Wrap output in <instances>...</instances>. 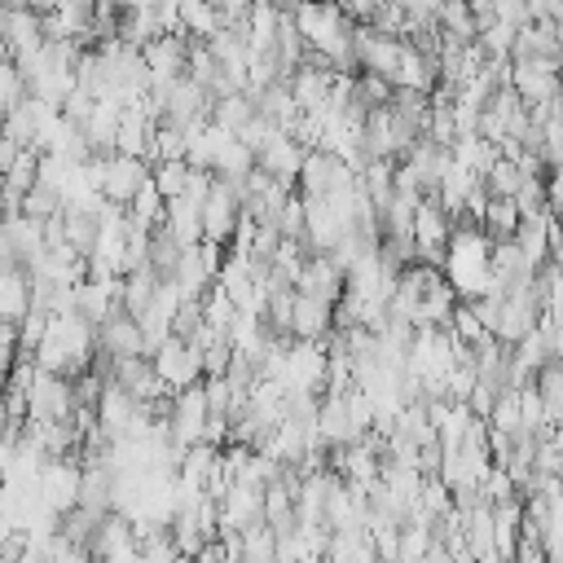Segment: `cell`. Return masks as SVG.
I'll return each mask as SVG.
<instances>
[{
	"label": "cell",
	"mask_w": 563,
	"mask_h": 563,
	"mask_svg": "<svg viewBox=\"0 0 563 563\" xmlns=\"http://www.w3.org/2000/svg\"><path fill=\"white\" fill-rule=\"evenodd\" d=\"M150 365H154V374H158V383L176 396V391H185V387H198L202 383V352L194 347V343H185V339H167L154 356H150Z\"/></svg>",
	"instance_id": "cell-1"
},
{
	"label": "cell",
	"mask_w": 563,
	"mask_h": 563,
	"mask_svg": "<svg viewBox=\"0 0 563 563\" xmlns=\"http://www.w3.org/2000/svg\"><path fill=\"white\" fill-rule=\"evenodd\" d=\"M303 154H308V150H303L295 136L273 132V136L255 150V172H264L268 180H277V185H286V189H295L299 167H303Z\"/></svg>",
	"instance_id": "cell-2"
},
{
	"label": "cell",
	"mask_w": 563,
	"mask_h": 563,
	"mask_svg": "<svg viewBox=\"0 0 563 563\" xmlns=\"http://www.w3.org/2000/svg\"><path fill=\"white\" fill-rule=\"evenodd\" d=\"M356 172L343 163V158H334L330 150H308L303 154V167H299V198H325V194H334L343 180H352Z\"/></svg>",
	"instance_id": "cell-3"
},
{
	"label": "cell",
	"mask_w": 563,
	"mask_h": 563,
	"mask_svg": "<svg viewBox=\"0 0 563 563\" xmlns=\"http://www.w3.org/2000/svg\"><path fill=\"white\" fill-rule=\"evenodd\" d=\"M295 290L334 308V303L343 299V290H347V277L334 268V260H330V255H303L299 277H295Z\"/></svg>",
	"instance_id": "cell-4"
},
{
	"label": "cell",
	"mask_w": 563,
	"mask_h": 563,
	"mask_svg": "<svg viewBox=\"0 0 563 563\" xmlns=\"http://www.w3.org/2000/svg\"><path fill=\"white\" fill-rule=\"evenodd\" d=\"M97 352L110 356V361H136L145 356V343H141V325L128 317V312H114L97 325Z\"/></svg>",
	"instance_id": "cell-5"
},
{
	"label": "cell",
	"mask_w": 563,
	"mask_h": 563,
	"mask_svg": "<svg viewBox=\"0 0 563 563\" xmlns=\"http://www.w3.org/2000/svg\"><path fill=\"white\" fill-rule=\"evenodd\" d=\"M158 229H163L176 246H198V242H202V207L189 202V198H176V202H167Z\"/></svg>",
	"instance_id": "cell-6"
},
{
	"label": "cell",
	"mask_w": 563,
	"mask_h": 563,
	"mask_svg": "<svg viewBox=\"0 0 563 563\" xmlns=\"http://www.w3.org/2000/svg\"><path fill=\"white\" fill-rule=\"evenodd\" d=\"M251 119H255V101H251V92H233V97L211 101V123L224 128V132H233V136H238Z\"/></svg>",
	"instance_id": "cell-7"
},
{
	"label": "cell",
	"mask_w": 563,
	"mask_h": 563,
	"mask_svg": "<svg viewBox=\"0 0 563 563\" xmlns=\"http://www.w3.org/2000/svg\"><path fill=\"white\" fill-rule=\"evenodd\" d=\"M185 180H189V167L185 163H154L150 167V185L158 189L163 202H176L185 194Z\"/></svg>",
	"instance_id": "cell-8"
},
{
	"label": "cell",
	"mask_w": 563,
	"mask_h": 563,
	"mask_svg": "<svg viewBox=\"0 0 563 563\" xmlns=\"http://www.w3.org/2000/svg\"><path fill=\"white\" fill-rule=\"evenodd\" d=\"M484 189H488V198H515L519 194V185H523V176H519V167L510 163V158H497L488 172H484V180H479Z\"/></svg>",
	"instance_id": "cell-9"
},
{
	"label": "cell",
	"mask_w": 563,
	"mask_h": 563,
	"mask_svg": "<svg viewBox=\"0 0 563 563\" xmlns=\"http://www.w3.org/2000/svg\"><path fill=\"white\" fill-rule=\"evenodd\" d=\"M26 101V79H22V70L13 66V62H0V119L13 110V106H22Z\"/></svg>",
	"instance_id": "cell-10"
}]
</instances>
